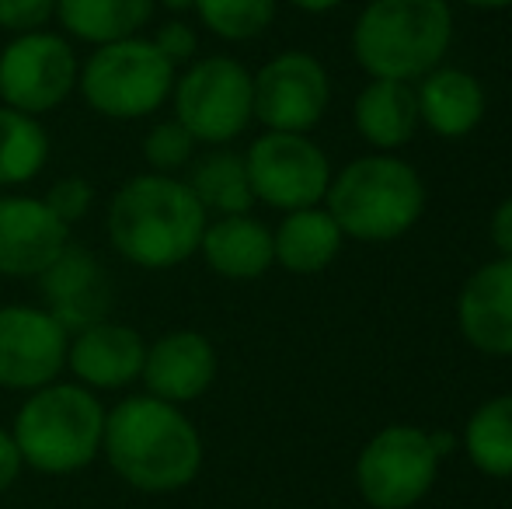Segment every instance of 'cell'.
<instances>
[{
	"mask_svg": "<svg viewBox=\"0 0 512 509\" xmlns=\"http://www.w3.org/2000/svg\"><path fill=\"white\" fill-rule=\"evenodd\" d=\"M102 454L129 489L164 496L185 489L199 475L203 436L182 405L133 394L105 412Z\"/></svg>",
	"mask_w": 512,
	"mask_h": 509,
	"instance_id": "1",
	"label": "cell"
},
{
	"mask_svg": "<svg viewBox=\"0 0 512 509\" xmlns=\"http://www.w3.org/2000/svg\"><path fill=\"white\" fill-rule=\"evenodd\" d=\"M206 210L189 182L171 175H136L108 203V241L140 269H175L199 252Z\"/></svg>",
	"mask_w": 512,
	"mask_h": 509,
	"instance_id": "2",
	"label": "cell"
},
{
	"mask_svg": "<svg viewBox=\"0 0 512 509\" xmlns=\"http://www.w3.org/2000/svg\"><path fill=\"white\" fill-rule=\"evenodd\" d=\"M453 39L446 0H370L352 32V53L373 81H415L439 67Z\"/></svg>",
	"mask_w": 512,
	"mask_h": 509,
	"instance_id": "3",
	"label": "cell"
},
{
	"mask_svg": "<svg viewBox=\"0 0 512 509\" xmlns=\"http://www.w3.org/2000/svg\"><path fill=\"white\" fill-rule=\"evenodd\" d=\"M18 454L42 475H74L102 454L105 405L91 387L53 381L25 398L11 429Z\"/></svg>",
	"mask_w": 512,
	"mask_h": 509,
	"instance_id": "4",
	"label": "cell"
},
{
	"mask_svg": "<svg viewBox=\"0 0 512 509\" xmlns=\"http://www.w3.org/2000/svg\"><path fill=\"white\" fill-rule=\"evenodd\" d=\"M324 199L342 234L356 241H394L422 217L425 185L411 164L373 154L345 164Z\"/></svg>",
	"mask_w": 512,
	"mask_h": 509,
	"instance_id": "5",
	"label": "cell"
},
{
	"mask_svg": "<svg viewBox=\"0 0 512 509\" xmlns=\"http://www.w3.org/2000/svg\"><path fill=\"white\" fill-rule=\"evenodd\" d=\"M77 88L98 116L129 123L168 102L175 91V63L164 60L150 39L129 35L119 42H105L88 56Z\"/></svg>",
	"mask_w": 512,
	"mask_h": 509,
	"instance_id": "6",
	"label": "cell"
},
{
	"mask_svg": "<svg viewBox=\"0 0 512 509\" xmlns=\"http://www.w3.org/2000/svg\"><path fill=\"white\" fill-rule=\"evenodd\" d=\"M175 119L196 143H227L255 119V77L230 56H209L175 81Z\"/></svg>",
	"mask_w": 512,
	"mask_h": 509,
	"instance_id": "7",
	"label": "cell"
},
{
	"mask_svg": "<svg viewBox=\"0 0 512 509\" xmlns=\"http://www.w3.org/2000/svg\"><path fill=\"white\" fill-rule=\"evenodd\" d=\"M439 457L418 426H387L363 447L356 485L373 509H408L432 489Z\"/></svg>",
	"mask_w": 512,
	"mask_h": 509,
	"instance_id": "8",
	"label": "cell"
},
{
	"mask_svg": "<svg viewBox=\"0 0 512 509\" xmlns=\"http://www.w3.org/2000/svg\"><path fill=\"white\" fill-rule=\"evenodd\" d=\"M81 77L74 49L53 32L14 35L0 53V98L25 116L53 112L70 98Z\"/></svg>",
	"mask_w": 512,
	"mask_h": 509,
	"instance_id": "9",
	"label": "cell"
},
{
	"mask_svg": "<svg viewBox=\"0 0 512 509\" xmlns=\"http://www.w3.org/2000/svg\"><path fill=\"white\" fill-rule=\"evenodd\" d=\"M244 168H248L255 199L286 213L317 206L331 185L328 157L304 133H272L269 129L251 143Z\"/></svg>",
	"mask_w": 512,
	"mask_h": 509,
	"instance_id": "10",
	"label": "cell"
},
{
	"mask_svg": "<svg viewBox=\"0 0 512 509\" xmlns=\"http://www.w3.org/2000/svg\"><path fill=\"white\" fill-rule=\"evenodd\" d=\"M331 102L324 67L310 53L290 49L255 74V119L272 133H307Z\"/></svg>",
	"mask_w": 512,
	"mask_h": 509,
	"instance_id": "11",
	"label": "cell"
},
{
	"mask_svg": "<svg viewBox=\"0 0 512 509\" xmlns=\"http://www.w3.org/2000/svg\"><path fill=\"white\" fill-rule=\"evenodd\" d=\"M70 335L42 307L7 304L0 307V387L39 391L53 384L67 367Z\"/></svg>",
	"mask_w": 512,
	"mask_h": 509,
	"instance_id": "12",
	"label": "cell"
},
{
	"mask_svg": "<svg viewBox=\"0 0 512 509\" xmlns=\"http://www.w3.org/2000/svg\"><path fill=\"white\" fill-rule=\"evenodd\" d=\"M42 300L67 335H77L84 328L98 325L112 311V283H108L105 265L88 248L67 245L53 265L39 276Z\"/></svg>",
	"mask_w": 512,
	"mask_h": 509,
	"instance_id": "13",
	"label": "cell"
},
{
	"mask_svg": "<svg viewBox=\"0 0 512 509\" xmlns=\"http://www.w3.org/2000/svg\"><path fill=\"white\" fill-rule=\"evenodd\" d=\"M70 245V227L32 196H0V276H42Z\"/></svg>",
	"mask_w": 512,
	"mask_h": 509,
	"instance_id": "14",
	"label": "cell"
},
{
	"mask_svg": "<svg viewBox=\"0 0 512 509\" xmlns=\"http://www.w3.org/2000/svg\"><path fill=\"white\" fill-rule=\"evenodd\" d=\"M143 384L147 394L171 405H185V401H196L209 391L216 377V349L203 332H192V328H178L168 332L147 346L143 356Z\"/></svg>",
	"mask_w": 512,
	"mask_h": 509,
	"instance_id": "15",
	"label": "cell"
},
{
	"mask_svg": "<svg viewBox=\"0 0 512 509\" xmlns=\"http://www.w3.org/2000/svg\"><path fill=\"white\" fill-rule=\"evenodd\" d=\"M143 356H147V346H143L140 332L105 318L70 335L67 367L91 391H115L143 374Z\"/></svg>",
	"mask_w": 512,
	"mask_h": 509,
	"instance_id": "16",
	"label": "cell"
},
{
	"mask_svg": "<svg viewBox=\"0 0 512 509\" xmlns=\"http://www.w3.org/2000/svg\"><path fill=\"white\" fill-rule=\"evenodd\" d=\"M464 339L488 356H512V258L488 262L464 283L457 300Z\"/></svg>",
	"mask_w": 512,
	"mask_h": 509,
	"instance_id": "17",
	"label": "cell"
},
{
	"mask_svg": "<svg viewBox=\"0 0 512 509\" xmlns=\"http://www.w3.org/2000/svg\"><path fill=\"white\" fill-rule=\"evenodd\" d=\"M199 252H203L209 269L223 279H258L276 262L272 231L248 213L216 217L213 224H206Z\"/></svg>",
	"mask_w": 512,
	"mask_h": 509,
	"instance_id": "18",
	"label": "cell"
},
{
	"mask_svg": "<svg viewBox=\"0 0 512 509\" xmlns=\"http://www.w3.org/2000/svg\"><path fill=\"white\" fill-rule=\"evenodd\" d=\"M418 123H425L439 136H467L485 116V88L467 70L436 67L422 77L415 91Z\"/></svg>",
	"mask_w": 512,
	"mask_h": 509,
	"instance_id": "19",
	"label": "cell"
},
{
	"mask_svg": "<svg viewBox=\"0 0 512 509\" xmlns=\"http://www.w3.org/2000/svg\"><path fill=\"white\" fill-rule=\"evenodd\" d=\"M342 238L345 234L338 231L328 210L307 206V210L286 213L279 231L272 234V252H276V262L283 269L297 272V276H310V272H321L335 262Z\"/></svg>",
	"mask_w": 512,
	"mask_h": 509,
	"instance_id": "20",
	"label": "cell"
},
{
	"mask_svg": "<svg viewBox=\"0 0 512 509\" xmlns=\"http://www.w3.org/2000/svg\"><path fill=\"white\" fill-rule=\"evenodd\" d=\"M356 129L377 150H398L418 129V102L405 81H370L356 98Z\"/></svg>",
	"mask_w": 512,
	"mask_h": 509,
	"instance_id": "21",
	"label": "cell"
},
{
	"mask_svg": "<svg viewBox=\"0 0 512 509\" xmlns=\"http://www.w3.org/2000/svg\"><path fill=\"white\" fill-rule=\"evenodd\" d=\"M157 0H56V18L74 39L105 46L140 35Z\"/></svg>",
	"mask_w": 512,
	"mask_h": 509,
	"instance_id": "22",
	"label": "cell"
},
{
	"mask_svg": "<svg viewBox=\"0 0 512 509\" xmlns=\"http://www.w3.org/2000/svg\"><path fill=\"white\" fill-rule=\"evenodd\" d=\"M189 189H192V196L203 203V210L216 213V217H237V213H248L251 203H255L244 157L230 154V150H213V154H206L203 161L192 168Z\"/></svg>",
	"mask_w": 512,
	"mask_h": 509,
	"instance_id": "23",
	"label": "cell"
},
{
	"mask_svg": "<svg viewBox=\"0 0 512 509\" xmlns=\"http://www.w3.org/2000/svg\"><path fill=\"white\" fill-rule=\"evenodd\" d=\"M464 447L478 471L492 478H512V394L485 401L471 415Z\"/></svg>",
	"mask_w": 512,
	"mask_h": 509,
	"instance_id": "24",
	"label": "cell"
},
{
	"mask_svg": "<svg viewBox=\"0 0 512 509\" xmlns=\"http://www.w3.org/2000/svg\"><path fill=\"white\" fill-rule=\"evenodd\" d=\"M49 136L35 116L0 105V185H25L46 168Z\"/></svg>",
	"mask_w": 512,
	"mask_h": 509,
	"instance_id": "25",
	"label": "cell"
},
{
	"mask_svg": "<svg viewBox=\"0 0 512 509\" xmlns=\"http://www.w3.org/2000/svg\"><path fill=\"white\" fill-rule=\"evenodd\" d=\"M196 11L213 35L227 42H248L276 18V0H196Z\"/></svg>",
	"mask_w": 512,
	"mask_h": 509,
	"instance_id": "26",
	"label": "cell"
},
{
	"mask_svg": "<svg viewBox=\"0 0 512 509\" xmlns=\"http://www.w3.org/2000/svg\"><path fill=\"white\" fill-rule=\"evenodd\" d=\"M196 150V136L189 133L178 119H164L143 136V157L157 175H171V171L185 168Z\"/></svg>",
	"mask_w": 512,
	"mask_h": 509,
	"instance_id": "27",
	"label": "cell"
},
{
	"mask_svg": "<svg viewBox=\"0 0 512 509\" xmlns=\"http://www.w3.org/2000/svg\"><path fill=\"white\" fill-rule=\"evenodd\" d=\"M91 199H95V189H91L84 178L70 175V178L53 182V189L46 192V199H42V203H46L49 210H53L56 217L70 227V224H77V220H84V213L91 210Z\"/></svg>",
	"mask_w": 512,
	"mask_h": 509,
	"instance_id": "28",
	"label": "cell"
},
{
	"mask_svg": "<svg viewBox=\"0 0 512 509\" xmlns=\"http://www.w3.org/2000/svg\"><path fill=\"white\" fill-rule=\"evenodd\" d=\"M56 14V0H0V28L14 35L42 32L49 18Z\"/></svg>",
	"mask_w": 512,
	"mask_h": 509,
	"instance_id": "29",
	"label": "cell"
},
{
	"mask_svg": "<svg viewBox=\"0 0 512 509\" xmlns=\"http://www.w3.org/2000/svg\"><path fill=\"white\" fill-rule=\"evenodd\" d=\"M150 42H154V46L161 49L164 60H171L175 67L178 63H189L199 49L196 32H192V25H185V21H168V25H161Z\"/></svg>",
	"mask_w": 512,
	"mask_h": 509,
	"instance_id": "30",
	"label": "cell"
},
{
	"mask_svg": "<svg viewBox=\"0 0 512 509\" xmlns=\"http://www.w3.org/2000/svg\"><path fill=\"white\" fill-rule=\"evenodd\" d=\"M21 468H25V461H21V454H18V443H14L11 433L0 429V492H7L18 482Z\"/></svg>",
	"mask_w": 512,
	"mask_h": 509,
	"instance_id": "31",
	"label": "cell"
},
{
	"mask_svg": "<svg viewBox=\"0 0 512 509\" xmlns=\"http://www.w3.org/2000/svg\"><path fill=\"white\" fill-rule=\"evenodd\" d=\"M492 241H495V248H499L502 255L512 258V199H506V203L495 210V217H492Z\"/></svg>",
	"mask_w": 512,
	"mask_h": 509,
	"instance_id": "32",
	"label": "cell"
},
{
	"mask_svg": "<svg viewBox=\"0 0 512 509\" xmlns=\"http://www.w3.org/2000/svg\"><path fill=\"white\" fill-rule=\"evenodd\" d=\"M429 443H432V450H436L439 461H443L446 454H453V450H457V436L446 433V429H436V433H429Z\"/></svg>",
	"mask_w": 512,
	"mask_h": 509,
	"instance_id": "33",
	"label": "cell"
},
{
	"mask_svg": "<svg viewBox=\"0 0 512 509\" xmlns=\"http://www.w3.org/2000/svg\"><path fill=\"white\" fill-rule=\"evenodd\" d=\"M290 4H297L307 14H324V11H335L342 0H290Z\"/></svg>",
	"mask_w": 512,
	"mask_h": 509,
	"instance_id": "34",
	"label": "cell"
},
{
	"mask_svg": "<svg viewBox=\"0 0 512 509\" xmlns=\"http://www.w3.org/2000/svg\"><path fill=\"white\" fill-rule=\"evenodd\" d=\"M467 7H478V11H499V7H509L512 0H460Z\"/></svg>",
	"mask_w": 512,
	"mask_h": 509,
	"instance_id": "35",
	"label": "cell"
},
{
	"mask_svg": "<svg viewBox=\"0 0 512 509\" xmlns=\"http://www.w3.org/2000/svg\"><path fill=\"white\" fill-rule=\"evenodd\" d=\"M161 7H168V11H175V14H182V11H189V7H196V0H157Z\"/></svg>",
	"mask_w": 512,
	"mask_h": 509,
	"instance_id": "36",
	"label": "cell"
}]
</instances>
